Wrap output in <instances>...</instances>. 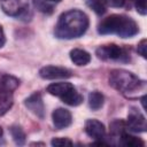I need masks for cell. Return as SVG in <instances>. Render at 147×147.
<instances>
[{"label": "cell", "mask_w": 147, "mask_h": 147, "mask_svg": "<svg viewBox=\"0 0 147 147\" xmlns=\"http://www.w3.org/2000/svg\"><path fill=\"white\" fill-rule=\"evenodd\" d=\"M88 28V17L78 9L63 13L55 25L54 34L59 39H74L83 36Z\"/></svg>", "instance_id": "6da1fadb"}, {"label": "cell", "mask_w": 147, "mask_h": 147, "mask_svg": "<svg viewBox=\"0 0 147 147\" xmlns=\"http://www.w3.org/2000/svg\"><path fill=\"white\" fill-rule=\"evenodd\" d=\"M109 84L111 87L130 99L137 98L139 92H144L146 87V83L144 80H140L134 74L123 69H114L110 71Z\"/></svg>", "instance_id": "7a4b0ae2"}, {"label": "cell", "mask_w": 147, "mask_h": 147, "mask_svg": "<svg viewBox=\"0 0 147 147\" xmlns=\"http://www.w3.org/2000/svg\"><path fill=\"white\" fill-rule=\"evenodd\" d=\"M138 24L125 15L114 14L106 17L98 26L100 34H117L121 38H130L138 33Z\"/></svg>", "instance_id": "3957f363"}, {"label": "cell", "mask_w": 147, "mask_h": 147, "mask_svg": "<svg viewBox=\"0 0 147 147\" xmlns=\"http://www.w3.org/2000/svg\"><path fill=\"white\" fill-rule=\"evenodd\" d=\"M47 92L60 98L64 103L69 106H78L83 102V96L77 92L75 86L68 82L53 83L47 86Z\"/></svg>", "instance_id": "277c9868"}, {"label": "cell", "mask_w": 147, "mask_h": 147, "mask_svg": "<svg viewBox=\"0 0 147 147\" xmlns=\"http://www.w3.org/2000/svg\"><path fill=\"white\" fill-rule=\"evenodd\" d=\"M96 56L103 61H116L126 63L130 61V52L125 47H121L115 44L102 45L95 51Z\"/></svg>", "instance_id": "5b68a950"}, {"label": "cell", "mask_w": 147, "mask_h": 147, "mask_svg": "<svg viewBox=\"0 0 147 147\" xmlns=\"http://www.w3.org/2000/svg\"><path fill=\"white\" fill-rule=\"evenodd\" d=\"M2 10L14 17H23L29 13L28 0H0Z\"/></svg>", "instance_id": "8992f818"}, {"label": "cell", "mask_w": 147, "mask_h": 147, "mask_svg": "<svg viewBox=\"0 0 147 147\" xmlns=\"http://www.w3.org/2000/svg\"><path fill=\"white\" fill-rule=\"evenodd\" d=\"M125 125H126L127 130H130L132 132H136V133L145 132L147 130L146 118L137 108H131L129 110L127 121H126Z\"/></svg>", "instance_id": "52a82bcc"}, {"label": "cell", "mask_w": 147, "mask_h": 147, "mask_svg": "<svg viewBox=\"0 0 147 147\" xmlns=\"http://www.w3.org/2000/svg\"><path fill=\"white\" fill-rule=\"evenodd\" d=\"M39 76L44 79H59V78H69L72 76V71L64 67L56 65H46L39 70Z\"/></svg>", "instance_id": "ba28073f"}, {"label": "cell", "mask_w": 147, "mask_h": 147, "mask_svg": "<svg viewBox=\"0 0 147 147\" xmlns=\"http://www.w3.org/2000/svg\"><path fill=\"white\" fill-rule=\"evenodd\" d=\"M24 105L36 116H38L40 118H44V116H45V106H44V101H42V98H41L40 93L36 92V93L31 94L28 99H25Z\"/></svg>", "instance_id": "9c48e42d"}, {"label": "cell", "mask_w": 147, "mask_h": 147, "mask_svg": "<svg viewBox=\"0 0 147 147\" xmlns=\"http://www.w3.org/2000/svg\"><path fill=\"white\" fill-rule=\"evenodd\" d=\"M52 119H53V124L57 130L68 127L71 122H72V116L71 113L68 109L64 108H57L53 111L52 114Z\"/></svg>", "instance_id": "30bf717a"}, {"label": "cell", "mask_w": 147, "mask_h": 147, "mask_svg": "<svg viewBox=\"0 0 147 147\" xmlns=\"http://www.w3.org/2000/svg\"><path fill=\"white\" fill-rule=\"evenodd\" d=\"M85 132L95 140H102L106 136V127L98 119H87L85 122Z\"/></svg>", "instance_id": "8fae6325"}, {"label": "cell", "mask_w": 147, "mask_h": 147, "mask_svg": "<svg viewBox=\"0 0 147 147\" xmlns=\"http://www.w3.org/2000/svg\"><path fill=\"white\" fill-rule=\"evenodd\" d=\"M20 86V79L11 75H2L0 78V93H13Z\"/></svg>", "instance_id": "7c38bea8"}, {"label": "cell", "mask_w": 147, "mask_h": 147, "mask_svg": "<svg viewBox=\"0 0 147 147\" xmlns=\"http://www.w3.org/2000/svg\"><path fill=\"white\" fill-rule=\"evenodd\" d=\"M70 59L76 65H86L91 61V55L88 52L80 49V48H74L70 52Z\"/></svg>", "instance_id": "4fadbf2b"}, {"label": "cell", "mask_w": 147, "mask_h": 147, "mask_svg": "<svg viewBox=\"0 0 147 147\" xmlns=\"http://www.w3.org/2000/svg\"><path fill=\"white\" fill-rule=\"evenodd\" d=\"M118 139H119V144L123 145V146H126V147H139V146H144L145 145V142L141 139L127 133L126 131H124L118 137Z\"/></svg>", "instance_id": "5bb4252c"}, {"label": "cell", "mask_w": 147, "mask_h": 147, "mask_svg": "<svg viewBox=\"0 0 147 147\" xmlns=\"http://www.w3.org/2000/svg\"><path fill=\"white\" fill-rule=\"evenodd\" d=\"M103 101H105V98H103L102 93H100V92H98V91L91 92V93L88 94V106H90L93 110L100 109V108L103 106Z\"/></svg>", "instance_id": "9a60e30c"}, {"label": "cell", "mask_w": 147, "mask_h": 147, "mask_svg": "<svg viewBox=\"0 0 147 147\" xmlns=\"http://www.w3.org/2000/svg\"><path fill=\"white\" fill-rule=\"evenodd\" d=\"M14 103L11 93H0V116L5 115Z\"/></svg>", "instance_id": "2e32d148"}, {"label": "cell", "mask_w": 147, "mask_h": 147, "mask_svg": "<svg viewBox=\"0 0 147 147\" xmlns=\"http://www.w3.org/2000/svg\"><path fill=\"white\" fill-rule=\"evenodd\" d=\"M10 134L14 139V141L17 144V145H24L25 144V139H26V136H25V132L23 131V129L18 125H13L10 127Z\"/></svg>", "instance_id": "e0dca14e"}, {"label": "cell", "mask_w": 147, "mask_h": 147, "mask_svg": "<svg viewBox=\"0 0 147 147\" xmlns=\"http://www.w3.org/2000/svg\"><path fill=\"white\" fill-rule=\"evenodd\" d=\"M86 5L98 15H102L107 10V5L103 0H86Z\"/></svg>", "instance_id": "ac0fdd59"}, {"label": "cell", "mask_w": 147, "mask_h": 147, "mask_svg": "<svg viewBox=\"0 0 147 147\" xmlns=\"http://www.w3.org/2000/svg\"><path fill=\"white\" fill-rule=\"evenodd\" d=\"M33 5H34L36 9H38L39 11L45 13V14H51L54 10L53 5H51V2L47 0H33Z\"/></svg>", "instance_id": "d6986e66"}, {"label": "cell", "mask_w": 147, "mask_h": 147, "mask_svg": "<svg viewBox=\"0 0 147 147\" xmlns=\"http://www.w3.org/2000/svg\"><path fill=\"white\" fill-rule=\"evenodd\" d=\"M132 3L134 5L137 11L140 15H146L147 13V6H146V0H131Z\"/></svg>", "instance_id": "ffe728a7"}, {"label": "cell", "mask_w": 147, "mask_h": 147, "mask_svg": "<svg viewBox=\"0 0 147 147\" xmlns=\"http://www.w3.org/2000/svg\"><path fill=\"white\" fill-rule=\"evenodd\" d=\"M51 144H52V146H57V147L74 145V142L70 139H68V138H54V139H52Z\"/></svg>", "instance_id": "44dd1931"}, {"label": "cell", "mask_w": 147, "mask_h": 147, "mask_svg": "<svg viewBox=\"0 0 147 147\" xmlns=\"http://www.w3.org/2000/svg\"><path fill=\"white\" fill-rule=\"evenodd\" d=\"M146 47H147V40H146V39H142V40L138 44V53H139L144 59L147 57V55H146Z\"/></svg>", "instance_id": "7402d4cb"}, {"label": "cell", "mask_w": 147, "mask_h": 147, "mask_svg": "<svg viewBox=\"0 0 147 147\" xmlns=\"http://www.w3.org/2000/svg\"><path fill=\"white\" fill-rule=\"evenodd\" d=\"M103 1H105V3H106L107 6L118 8V7H123L126 0H103Z\"/></svg>", "instance_id": "603a6c76"}, {"label": "cell", "mask_w": 147, "mask_h": 147, "mask_svg": "<svg viewBox=\"0 0 147 147\" xmlns=\"http://www.w3.org/2000/svg\"><path fill=\"white\" fill-rule=\"evenodd\" d=\"M5 44H6V36H5V32H3L2 26L0 25V48L3 47Z\"/></svg>", "instance_id": "cb8c5ba5"}, {"label": "cell", "mask_w": 147, "mask_h": 147, "mask_svg": "<svg viewBox=\"0 0 147 147\" xmlns=\"http://www.w3.org/2000/svg\"><path fill=\"white\" fill-rule=\"evenodd\" d=\"M2 134H3V130H2V127L0 126V138L2 137Z\"/></svg>", "instance_id": "d4e9b609"}, {"label": "cell", "mask_w": 147, "mask_h": 147, "mask_svg": "<svg viewBox=\"0 0 147 147\" xmlns=\"http://www.w3.org/2000/svg\"><path fill=\"white\" fill-rule=\"evenodd\" d=\"M47 1H49V2H60L61 0H47Z\"/></svg>", "instance_id": "484cf974"}, {"label": "cell", "mask_w": 147, "mask_h": 147, "mask_svg": "<svg viewBox=\"0 0 147 147\" xmlns=\"http://www.w3.org/2000/svg\"><path fill=\"white\" fill-rule=\"evenodd\" d=\"M0 78H1V75H0Z\"/></svg>", "instance_id": "4316f807"}]
</instances>
